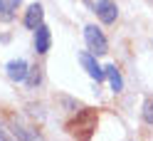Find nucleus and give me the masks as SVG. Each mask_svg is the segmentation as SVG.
Listing matches in <instances>:
<instances>
[{
    "label": "nucleus",
    "instance_id": "6",
    "mask_svg": "<svg viewBox=\"0 0 153 141\" xmlns=\"http://www.w3.org/2000/svg\"><path fill=\"white\" fill-rule=\"evenodd\" d=\"M42 17H45L42 5H40V3H35V5L27 7V13H25V25L30 27V30H37V27L42 25Z\"/></svg>",
    "mask_w": 153,
    "mask_h": 141
},
{
    "label": "nucleus",
    "instance_id": "13",
    "mask_svg": "<svg viewBox=\"0 0 153 141\" xmlns=\"http://www.w3.org/2000/svg\"><path fill=\"white\" fill-rule=\"evenodd\" d=\"M20 3H22V0H7V7H10V10H15Z\"/></svg>",
    "mask_w": 153,
    "mask_h": 141
},
{
    "label": "nucleus",
    "instance_id": "1",
    "mask_svg": "<svg viewBox=\"0 0 153 141\" xmlns=\"http://www.w3.org/2000/svg\"><path fill=\"white\" fill-rule=\"evenodd\" d=\"M97 121H99V114L94 109H82L72 121H67V131L79 141H89L94 129H97Z\"/></svg>",
    "mask_w": 153,
    "mask_h": 141
},
{
    "label": "nucleus",
    "instance_id": "12",
    "mask_svg": "<svg viewBox=\"0 0 153 141\" xmlns=\"http://www.w3.org/2000/svg\"><path fill=\"white\" fill-rule=\"evenodd\" d=\"M0 141H15L10 134H7V129H5L3 124H0Z\"/></svg>",
    "mask_w": 153,
    "mask_h": 141
},
{
    "label": "nucleus",
    "instance_id": "5",
    "mask_svg": "<svg viewBox=\"0 0 153 141\" xmlns=\"http://www.w3.org/2000/svg\"><path fill=\"white\" fill-rule=\"evenodd\" d=\"M7 77H10L13 82H25L27 77V72H30V64H27L25 60H13V62H7Z\"/></svg>",
    "mask_w": 153,
    "mask_h": 141
},
{
    "label": "nucleus",
    "instance_id": "7",
    "mask_svg": "<svg viewBox=\"0 0 153 141\" xmlns=\"http://www.w3.org/2000/svg\"><path fill=\"white\" fill-rule=\"evenodd\" d=\"M50 42H52V37H50V30H47V25H40L35 30V50L45 54L47 50H50Z\"/></svg>",
    "mask_w": 153,
    "mask_h": 141
},
{
    "label": "nucleus",
    "instance_id": "10",
    "mask_svg": "<svg viewBox=\"0 0 153 141\" xmlns=\"http://www.w3.org/2000/svg\"><path fill=\"white\" fill-rule=\"evenodd\" d=\"M143 121H146V124H153V99L143 101Z\"/></svg>",
    "mask_w": 153,
    "mask_h": 141
},
{
    "label": "nucleus",
    "instance_id": "11",
    "mask_svg": "<svg viewBox=\"0 0 153 141\" xmlns=\"http://www.w3.org/2000/svg\"><path fill=\"white\" fill-rule=\"evenodd\" d=\"M13 17V10L7 7V0H0V20H10Z\"/></svg>",
    "mask_w": 153,
    "mask_h": 141
},
{
    "label": "nucleus",
    "instance_id": "14",
    "mask_svg": "<svg viewBox=\"0 0 153 141\" xmlns=\"http://www.w3.org/2000/svg\"><path fill=\"white\" fill-rule=\"evenodd\" d=\"M25 141H42V139H40V136H35V134H27V139H25Z\"/></svg>",
    "mask_w": 153,
    "mask_h": 141
},
{
    "label": "nucleus",
    "instance_id": "8",
    "mask_svg": "<svg viewBox=\"0 0 153 141\" xmlns=\"http://www.w3.org/2000/svg\"><path fill=\"white\" fill-rule=\"evenodd\" d=\"M104 72H106V77H109L111 89H114V92H121V89H123V79H121V74H119V69H116V64H106Z\"/></svg>",
    "mask_w": 153,
    "mask_h": 141
},
{
    "label": "nucleus",
    "instance_id": "3",
    "mask_svg": "<svg viewBox=\"0 0 153 141\" xmlns=\"http://www.w3.org/2000/svg\"><path fill=\"white\" fill-rule=\"evenodd\" d=\"M97 15H99L101 22L111 25L114 20H116V15H119V7H116L114 0H99V3H97Z\"/></svg>",
    "mask_w": 153,
    "mask_h": 141
},
{
    "label": "nucleus",
    "instance_id": "4",
    "mask_svg": "<svg viewBox=\"0 0 153 141\" xmlns=\"http://www.w3.org/2000/svg\"><path fill=\"white\" fill-rule=\"evenodd\" d=\"M79 62L84 64V69L89 72V77H91V79H97V82H101L104 77H106V72H104V67H99V64H97V60H94L91 54H87V52H82V54H79Z\"/></svg>",
    "mask_w": 153,
    "mask_h": 141
},
{
    "label": "nucleus",
    "instance_id": "9",
    "mask_svg": "<svg viewBox=\"0 0 153 141\" xmlns=\"http://www.w3.org/2000/svg\"><path fill=\"white\" fill-rule=\"evenodd\" d=\"M25 82L30 84V87L35 89L37 84L42 82V72H40V67H30V72H27V77H25Z\"/></svg>",
    "mask_w": 153,
    "mask_h": 141
},
{
    "label": "nucleus",
    "instance_id": "2",
    "mask_svg": "<svg viewBox=\"0 0 153 141\" xmlns=\"http://www.w3.org/2000/svg\"><path fill=\"white\" fill-rule=\"evenodd\" d=\"M84 37H87V45H89V50L94 54H106L109 52V42H106L104 32L99 30L97 25H87L84 27Z\"/></svg>",
    "mask_w": 153,
    "mask_h": 141
}]
</instances>
